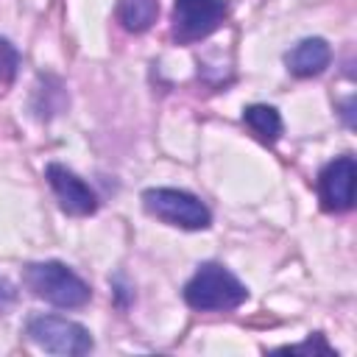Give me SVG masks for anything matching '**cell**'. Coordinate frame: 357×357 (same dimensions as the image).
Masks as SVG:
<instances>
[{"label":"cell","instance_id":"obj_1","mask_svg":"<svg viewBox=\"0 0 357 357\" xmlns=\"http://www.w3.org/2000/svg\"><path fill=\"white\" fill-rule=\"evenodd\" d=\"M245 296H248L245 284L237 276H231L226 268L212 265V262L201 265L184 287V301L192 310H201V312L234 310L245 301Z\"/></svg>","mask_w":357,"mask_h":357},{"label":"cell","instance_id":"obj_2","mask_svg":"<svg viewBox=\"0 0 357 357\" xmlns=\"http://www.w3.org/2000/svg\"><path fill=\"white\" fill-rule=\"evenodd\" d=\"M25 284L36 298H45L56 307H84L92 296L89 284L75 276L67 265L61 262H33L25 268Z\"/></svg>","mask_w":357,"mask_h":357},{"label":"cell","instance_id":"obj_3","mask_svg":"<svg viewBox=\"0 0 357 357\" xmlns=\"http://www.w3.org/2000/svg\"><path fill=\"white\" fill-rule=\"evenodd\" d=\"M142 204H145L148 215H153L170 226H181V229H206L212 220L209 209L195 195H190L184 190H170V187L145 190Z\"/></svg>","mask_w":357,"mask_h":357},{"label":"cell","instance_id":"obj_4","mask_svg":"<svg viewBox=\"0 0 357 357\" xmlns=\"http://www.w3.org/2000/svg\"><path fill=\"white\" fill-rule=\"evenodd\" d=\"M28 337L50 351V354H64V357H78V354H86L92 349V337L89 332L75 324V321H67V318H59V315H36L28 321Z\"/></svg>","mask_w":357,"mask_h":357},{"label":"cell","instance_id":"obj_5","mask_svg":"<svg viewBox=\"0 0 357 357\" xmlns=\"http://www.w3.org/2000/svg\"><path fill=\"white\" fill-rule=\"evenodd\" d=\"M226 17L223 0H176L173 6V36L181 45L206 39Z\"/></svg>","mask_w":357,"mask_h":357},{"label":"cell","instance_id":"obj_6","mask_svg":"<svg viewBox=\"0 0 357 357\" xmlns=\"http://www.w3.org/2000/svg\"><path fill=\"white\" fill-rule=\"evenodd\" d=\"M354 176L357 165L351 156H340L329 162L318 176V192L326 212H346L354 204Z\"/></svg>","mask_w":357,"mask_h":357},{"label":"cell","instance_id":"obj_7","mask_svg":"<svg viewBox=\"0 0 357 357\" xmlns=\"http://www.w3.org/2000/svg\"><path fill=\"white\" fill-rule=\"evenodd\" d=\"M45 176H47V181H50V187H53V192H56V198L67 215L84 218V215H92L98 209L95 192L73 170H67L61 165H47Z\"/></svg>","mask_w":357,"mask_h":357},{"label":"cell","instance_id":"obj_8","mask_svg":"<svg viewBox=\"0 0 357 357\" xmlns=\"http://www.w3.org/2000/svg\"><path fill=\"white\" fill-rule=\"evenodd\" d=\"M329 59H332V50H329V45L324 39H304L287 53V67H290L293 75L310 78V75L324 73Z\"/></svg>","mask_w":357,"mask_h":357},{"label":"cell","instance_id":"obj_9","mask_svg":"<svg viewBox=\"0 0 357 357\" xmlns=\"http://www.w3.org/2000/svg\"><path fill=\"white\" fill-rule=\"evenodd\" d=\"M159 3L156 0H120L117 3V20L123 22L126 31L142 33L156 22Z\"/></svg>","mask_w":357,"mask_h":357},{"label":"cell","instance_id":"obj_10","mask_svg":"<svg viewBox=\"0 0 357 357\" xmlns=\"http://www.w3.org/2000/svg\"><path fill=\"white\" fill-rule=\"evenodd\" d=\"M243 120H245V126H248L262 142H276L279 134H282V117H279V112H276L273 106H262V103L248 106V109L243 112Z\"/></svg>","mask_w":357,"mask_h":357},{"label":"cell","instance_id":"obj_11","mask_svg":"<svg viewBox=\"0 0 357 357\" xmlns=\"http://www.w3.org/2000/svg\"><path fill=\"white\" fill-rule=\"evenodd\" d=\"M17 64H20L17 50L6 39H0V84H8L17 75Z\"/></svg>","mask_w":357,"mask_h":357},{"label":"cell","instance_id":"obj_12","mask_svg":"<svg viewBox=\"0 0 357 357\" xmlns=\"http://www.w3.org/2000/svg\"><path fill=\"white\" fill-rule=\"evenodd\" d=\"M279 351H290V354H298V351H321V354H332V349L324 343L321 335H312L307 343H298V346H284Z\"/></svg>","mask_w":357,"mask_h":357},{"label":"cell","instance_id":"obj_13","mask_svg":"<svg viewBox=\"0 0 357 357\" xmlns=\"http://www.w3.org/2000/svg\"><path fill=\"white\" fill-rule=\"evenodd\" d=\"M3 296H6V284L0 282V298H3Z\"/></svg>","mask_w":357,"mask_h":357}]
</instances>
